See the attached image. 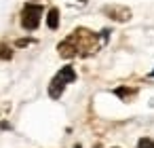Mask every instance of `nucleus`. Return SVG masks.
Instances as JSON below:
<instances>
[{"label":"nucleus","mask_w":154,"mask_h":148,"mask_svg":"<svg viewBox=\"0 0 154 148\" xmlns=\"http://www.w3.org/2000/svg\"><path fill=\"white\" fill-rule=\"evenodd\" d=\"M95 49H97V36L85 28H78L76 32H72L57 47L59 55L66 59L76 57V55H91V53H95Z\"/></svg>","instance_id":"obj_1"},{"label":"nucleus","mask_w":154,"mask_h":148,"mask_svg":"<svg viewBox=\"0 0 154 148\" xmlns=\"http://www.w3.org/2000/svg\"><path fill=\"white\" fill-rule=\"evenodd\" d=\"M74 80H76L74 68H72V66H63V68L53 76V80H51V85H49V95H51L53 99H59V97L63 95V89H66L70 83H74Z\"/></svg>","instance_id":"obj_2"},{"label":"nucleus","mask_w":154,"mask_h":148,"mask_svg":"<svg viewBox=\"0 0 154 148\" xmlns=\"http://www.w3.org/2000/svg\"><path fill=\"white\" fill-rule=\"evenodd\" d=\"M40 17H42V7L36 2H28L21 11V26L23 30H36L40 26Z\"/></svg>","instance_id":"obj_3"},{"label":"nucleus","mask_w":154,"mask_h":148,"mask_svg":"<svg viewBox=\"0 0 154 148\" xmlns=\"http://www.w3.org/2000/svg\"><path fill=\"white\" fill-rule=\"evenodd\" d=\"M103 13H106V15H110V17H112V19H116V21H129V19H131V11H129L127 7H118V5L106 7V9H103Z\"/></svg>","instance_id":"obj_4"},{"label":"nucleus","mask_w":154,"mask_h":148,"mask_svg":"<svg viewBox=\"0 0 154 148\" xmlns=\"http://www.w3.org/2000/svg\"><path fill=\"white\" fill-rule=\"evenodd\" d=\"M47 26L51 28V30H57L59 28V9H51L49 11V15H47Z\"/></svg>","instance_id":"obj_5"},{"label":"nucleus","mask_w":154,"mask_h":148,"mask_svg":"<svg viewBox=\"0 0 154 148\" xmlns=\"http://www.w3.org/2000/svg\"><path fill=\"white\" fill-rule=\"evenodd\" d=\"M114 93H116L118 97H122V99H129V97H133L137 91H135V89H129V87H118V89H114Z\"/></svg>","instance_id":"obj_6"},{"label":"nucleus","mask_w":154,"mask_h":148,"mask_svg":"<svg viewBox=\"0 0 154 148\" xmlns=\"http://www.w3.org/2000/svg\"><path fill=\"white\" fill-rule=\"evenodd\" d=\"M137 146H139V148H154V140H150V137H141Z\"/></svg>","instance_id":"obj_7"},{"label":"nucleus","mask_w":154,"mask_h":148,"mask_svg":"<svg viewBox=\"0 0 154 148\" xmlns=\"http://www.w3.org/2000/svg\"><path fill=\"white\" fill-rule=\"evenodd\" d=\"M0 57H2V59H11V57H13V53H11L7 47H0Z\"/></svg>","instance_id":"obj_8"},{"label":"nucleus","mask_w":154,"mask_h":148,"mask_svg":"<svg viewBox=\"0 0 154 148\" xmlns=\"http://www.w3.org/2000/svg\"><path fill=\"white\" fill-rule=\"evenodd\" d=\"M74 148H82V146H80V144H76V146H74Z\"/></svg>","instance_id":"obj_9"},{"label":"nucleus","mask_w":154,"mask_h":148,"mask_svg":"<svg viewBox=\"0 0 154 148\" xmlns=\"http://www.w3.org/2000/svg\"><path fill=\"white\" fill-rule=\"evenodd\" d=\"M152 76H154V70H152Z\"/></svg>","instance_id":"obj_10"}]
</instances>
